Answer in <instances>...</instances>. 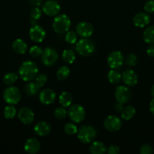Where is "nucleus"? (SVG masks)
Instances as JSON below:
<instances>
[{"label":"nucleus","mask_w":154,"mask_h":154,"mask_svg":"<svg viewBox=\"0 0 154 154\" xmlns=\"http://www.w3.org/2000/svg\"><path fill=\"white\" fill-rule=\"evenodd\" d=\"M77 138L83 144H89L95 140L97 135V130L91 126H82L77 132Z\"/></svg>","instance_id":"obj_4"},{"label":"nucleus","mask_w":154,"mask_h":154,"mask_svg":"<svg viewBox=\"0 0 154 154\" xmlns=\"http://www.w3.org/2000/svg\"><path fill=\"white\" fill-rule=\"evenodd\" d=\"M125 62L123 54L119 51H114L109 54L107 57V64L111 69H118Z\"/></svg>","instance_id":"obj_9"},{"label":"nucleus","mask_w":154,"mask_h":154,"mask_svg":"<svg viewBox=\"0 0 154 154\" xmlns=\"http://www.w3.org/2000/svg\"><path fill=\"white\" fill-rule=\"evenodd\" d=\"M69 74H70V70H69V67H67L66 66H62L57 69L56 77H57V80L62 81L66 80L69 77Z\"/></svg>","instance_id":"obj_27"},{"label":"nucleus","mask_w":154,"mask_h":154,"mask_svg":"<svg viewBox=\"0 0 154 154\" xmlns=\"http://www.w3.org/2000/svg\"><path fill=\"white\" fill-rule=\"evenodd\" d=\"M18 78V75L14 72H8L5 74L3 78V82L8 86H11L14 84Z\"/></svg>","instance_id":"obj_29"},{"label":"nucleus","mask_w":154,"mask_h":154,"mask_svg":"<svg viewBox=\"0 0 154 154\" xmlns=\"http://www.w3.org/2000/svg\"><path fill=\"white\" fill-rule=\"evenodd\" d=\"M72 102V96L69 92L64 91L59 96V103L64 108H69Z\"/></svg>","instance_id":"obj_22"},{"label":"nucleus","mask_w":154,"mask_h":154,"mask_svg":"<svg viewBox=\"0 0 154 154\" xmlns=\"http://www.w3.org/2000/svg\"><path fill=\"white\" fill-rule=\"evenodd\" d=\"M42 11L49 17H55L60 11V5L55 0H48L42 5Z\"/></svg>","instance_id":"obj_12"},{"label":"nucleus","mask_w":154,"mask_h":154,"mask_svg":"<svg viewBox=\"0 0 154 154\" xmlns=\"http://www.w3.org/2000/svg\"><path fill=\"white\" fill-rule=\"evenodd\" d=\"M46 35V32L44 29V28L41 26L34 25L32 26L31 28L29 30V36L30 38L33 42L36 43H40L45 39Z\"/></svg>","instance_id":"obj_11"},{"label":"nucleus","mask_w":154,"mask_h":154,"mask_svg":"<svg viewBox=\"0 0 154 154\" xmlns=\"http://www.w3.org/2000/svg\"><path fill=\"white\" fill-rule=\"evenodd\" d=\"M3 99L8 105H17L21 99V93L17 87L11 86L3 92Z\"/></svg>","instance_id":"obj_6"},{"label":"nucleus","mask_w":154,"mask_h":154,"mask_svg":"<svg viewBox=\"0 0 154 154\" xmlns=\"http://www.w3.org/2000/svg\"><path fill=\"white\" fill-rule=\"evenodd\" d=\"M63 60L67 64H72L75 60V54L73 51L70 49H66L62 54Z\"/></svg>","instance_id":"obj_28"},{"label":"nucleus","mask_w":154,"mask_h":154,"mask_svg":"<svg viewBox=\"0 0 154 154\" xmlns=\"http://www.w3.org/2000/svg\"><path fill=\"white\" fill-rule=\"evenodd\" d=\"M150 93H151V96H152V97L154 98V85H152V88H151Z\"/></svg>","instance_id":"obj_46"},{"label":"nucleus","mask_w":154,"mask_h":154,"mask_svg":"<svg viewBox=\"0 0 154 154\" xmlns=\"http://www.w3.org/2000/svg\"><path fill=\"white\" fill-rule=\"evenodd\" d=\"M95 43L88 38H82L75 45V50L82 57H90L95 53Z\"/></svg>","instance_id":"obj_3"},{"label":"nucleus","mask_w":154,"mask_h":154,"mask_svg":"<svg viewBox=\"0 0 154 154\" xmlns=\"http://www.w3.org/2000/svg\"><path fill=\"white\" fill-rule=\"evenodd\" d=\"M11 47L13 51L18 54H24L28 49L27 43L21 38L15 39L12 43Z\"/></svg>","instance_id":"obj_20"},{"label":"nucleus","mask_w":154,"mask_h":154,"mask_svg":"<svg viewBox=\"0 0 154 154\" xmlns=\"http://www.w3.org/2000/svg\"><path fill=\"white\" fill-rule=\"evenodd\" d=\"M51 131V126L48 122L39 121L36 123L34 126V132L40 137L47 136Z\"/></svg>","instance_id":"obj_19"},{"label":"nucleus","mask_w":154,"mask_h":154,"mask_svg":"<svg viewBox=\"0 0 154 154\" xmlns=\"http://www.w3.org/2000/svg\"><path fill=\"white\" fill-rule=\"evenodd\" d=\"M125 63L128 66H135L137 63V57L135 54H129L125 58Z\"/></svg>","instance_id":"obj_36"},{"label":"nucleus","mask_w":154,"mask_h":154,"mask_svg":"<svg viewBox=\"0 0 154 154\" xmlns=\"http://www.w3.org/2000/svg\"><path fill=\"white\" fill-rule=\"evenodd\" d=\"M76 33L82 38H89L94 32V26L87 21H82L75 27Z\"/></svg>","instance_id":"obj_14"},{"label":"nucleus","mask_w":154,"mask_h":154,"mask_svg":"<svg viewBox=\"0 0 154 154\" xmlns=\"http://www.w3.org/2000/svg\"><path fill=\"white\" fill-rule=\"evenodd\" d=\"M107 78L110 84L116 85V84H119L122 81V75L116 69H111L107 74Z\"/></svg>","instance_id":"obj_23"},{"label":"nucleus","mask_w":154,"mask_h":154,"mask_svg":"<svg viewBox=\"0 0 154 154\" xmlns=\"http://www.w3.org/2000/svg\"><path fill=\"white\" fill-rule=\"evenodd\" d=\"M30 17L38 20L41 18L42 15V10H41L39 7H33V8L30 11Z\"/></svg>","instance_id":"obj_37"},{"label":"nucleus","mask_w":154,"mask_h":154,"mask_svg":"<svg viewBox=\"0 0 154 154\" xmlns=\"http://www.w3.org/2000/svg\"><path fill=\"white\" fill-rule=\"evenodd\" d=\"M67 115V111L64 107H58L54 111V116L57 120H63Z\"/></svg>","instance_id":"obj_33"},{"label":"nucleus","mask_w":154,"mask_h":154,"mask_svg":"<svg viewBox=\"0 0 154 154\" xmlns=\"http://www.w3.org/2000/svg\"><path fill=\"white\" fill-rule=\"evenodd\" d=\"M136 114V109L131 105L125 107L121 111V117L124 120H130L134 117Z\"/></svg>","instance_id":"obj_24"},{"label":"nucleus","mask_w":154,"mask_h":154,"mask_svg":"<svg viewBox=\"0 0 154 154\" xmlns=\"http://www.w3.org/2000/svg\"><path fill=\"white\" fill-rule=\"evenodd\" d=\"M47 81H48V77H47V75H45V74L43 73L37 75V76L35 78V82L36 83V84H37L40 88L41 87H44V86L46 84Z\"/></svg>","instance_id":"obj_34"},{"label":"nucleus","mask_w":154,"mask_h":154,"mask_svg":"<svg viewBox=\"0 0 154 154\" xmlns=\"http://www.w3.org/2000/svg\"><path fill=\"white\" fill-rule=\"evenodd\" d=\"M114 109H115V111H116V112L121 113L122 110L123 109V106H122V104L117 102V103H116V105H115Z\"/></svg>","instance_id":"obj_43"},{"label":"nucleus","mask_w":154,"mask_h":154,"mask_svg":"<svg viewBox=\"0 0 154 154\" xmlns=\"http://www.w3.org/2000/svg\"><path fill=\"white\" fill-rule=\"evenodd\" d=\"M39 73V68L35 62L27 60L21 63L19 67L18 74L23 81L26 82L33 81Z\"/></svg>","instance_id":"obj_1"},{"label":"nucleus","mask_w":154,"mask_h":154,"mask_svg":"<svg viewBox=\"0 0 154 154\" xmlns=\"http://www.w3.org/2000/svg\"><path fill=\"white\" fill-rule=\"evenodd\" d=\"M114 96L117 102L122 104V105L128 103L132 97L131 90L127 86L123 85L116 87L115 90Z\"/></svg>","instance_id":"obj_8"},{"label":"nucleus","mask_w":154,"mask_h":154,"mask_svg":"<svg viewBox=\"0 0 154 154\" xmlns=\"http://www.w3.org/2000/svg\"><path fill=\"white\" fill-rule=\"evenodd\" d=\"M63 131L68 135H74L78 132L77 126L72 123H67L63 127Z\"/></svg>","instance_id":"obj_32"},{"label":"nucleus","mask_w":154,"mask_h":154,"mask_svg":"<svg viewBox=\"0 0 154 154\" xmlns=\"http://www.w3.org/2000/svg\"><path fill=\"white\" fill-rule=\"evenodd\" d=\"M77 40H78V36H77V33L75 32L72 31V30H68L65 33V41L68 44L73 45V44L76 43Z\"/></svg>","instance_id":"obj_31"},{"label":"nucleus","mask_w":154,"mask_h":154,"mask_svg":"<svg viewBox=\"0 0 154 154\" xmlns=\"http://www.w3.org/2000/svg\"><path fill=\"white\" fill-rule=\"evenodd\" d=\"M144 8L145 11L147 13H152L154 12V1L153 0H149L146 2L144 5Z\"/></svg>","instance_id":"obj_39"},{"label":"nucleus","mask_w":154,"mask_h":154,"mask_svg":"<svg viewBox=\"0 0 154 154\" xmlns=\"http://www.w3.org/2000/svg\"><path fill=\"white\" fill-rule=\"evenodd\" d=\"M143 40L149 45H154V26L145 29L143 33Z\"/></svg>","instance_id":"obj_25"},{"label":"nucleus","mask_w":154,"mask_h":154,"mask_svg":"<svg viewBox=\"0 0 154 154\" xmlns=\"http://www.w3.org/2000/svg\"><path fill=\"white\" fill-rule=\"evenodd\" d=\"M17 115V109L12 105H9L6 106L4 109V116L8 120H11L14 118Z\"/></svg>","instance_id":"obj_30"},{"label":"nucleus","mask_w":154,"mask_h":154,"mask_svg":"<svg viewBox=\"0 0 154 154\" xmlns=\"http://www.w3.org/2000/svg\"><path fill=\"white\" fill-rule=\"evenodd\" d=\"M29 2L33 7H39L42 4V0H29Z\"/></svg>","instance_id":"obj_42"},{"label":"nucleus","mask_w":154,"mask_h":154,"mask_svg":"<svg viewBox=\"0 0 154 154\" xmlns=\"http://www.w3.org/2000/svg\"><path fill=\"white\" fill-rule=\"evenodd\" d=\"M58 54L52 48H46L43 50L41 55V61L45 66H52L58 60Z\"/></svg>","instance_id":"obj_7"},{"label":"nucleus","mask_w":154,"mask_h":154,"mask_svg":"<svg viewBox=\"0 0 154 154\" xmlns=\"http://www.w3.org/2000/svg\"><path fill=\"white\" fill-rule=\"evenodd\" d=\"M43 52V50L40 48L38 45H34V46H32L30 48L29 53H30V55L33 57H40L42 54Z\"/></svg>","instance_id":"obj_35"},{"label":"nucleus","mask_w":154,"mask_h":154,"mask_svg":"<svg viewBox=\"0 0 154 154\" xmlns=\"http://www.w3.org/2000/svg\"><path fill=\"white\" fill-rule=\"evenodd\" d=\"M150 22V17L144 12H139L133 17V23L135 26L143 28L146 26Z\"/></svg>","instance_id":"obj_18"},{"label":"nucleus","mask_w":154,"mask_h":154,"mask_svg":"<svg viewBox=\"0 0 154 154\" xmlns=\"http://www.w3.org/2000/svg\"><path fill=\"white\" fill-rule=\"evenodd\" d=\"M149 111L152 113V115L154 116V98L151 100L150 103H149Z\"/></svg>","instance_id":"obj_44"},{"label":"nucleus","mask_w":154,"mask_h":154,"mask_svg":"<svg viewBox=\"0 0 154 154\" xmlns=\"http://www.w3.org/2000/svg\"><path fill=\"white\" fill-rule=\"evenodd\" d=\"M140 154H152L153 153V148L149 144H143L140 148Z\"/></svg>","instance_id":"obj_38"},{"label":"nucleus","mask_w":154,"mask_h":154,"mask_svg":"<svg viewBox=\"0 0 154 154\" xmlns=\"http://www.w3.org/2000/svg\"><path fill=\"white\" fill-rule=\"evenodd\" d=\"M67 115L73 123H80L85 118V110L79 104H74L68 108Z\"/></svg>","instance_id":"obj_5"},{"label":"nucleus","mask_w":154,"mask_h":154,"mask_svg":"<svg viewBox=\"0 0 154 154\" xmlns=\"http://www.w3.org/2000/svg\"><path fill=\"white\" fill-rule=\"evenodd\" d=\"M36 20H34V19H30V23L32 24V26H34V25H36L37 24V22H36Z\"/></svg>","instance_id":"obj_45"},{"label":"nucleus","mask_w":154,"mask_h":154,"mask_svg":"<svg viewBox=\"0 0 154 154\" xmlns=\"http://www.w3.org/2000/svg\"><path fill=\"white\" fill-rule=\"evenodd\" d=\"M107 152L109 154H118L120 152V148L116 144H112L107 149Z\"/></svg>","instance_id":"obj_40"},{"label":"nucleus","mask_w":154,"mask_h":154,"mask_svg":"<svg viewBox=\"0 0 154 154\" xmlns=\"http://www.w3.org/2000/svg\"><path fill=\"white\" fill-rule=\"evenodd\" d=\"M24 150L29 154H36L40 150L41 144L39 140L35 138H30L26 141L24 145Z\"/></svg>","instance_id":"obj_16"},{"label":"nucleus","mask_w":154,"mask_h":154,"mask_svg":"<svg viewBox=\"0 0 154 154\" xmlns=\"http://www.w3.org/2000/svg\"><path fill=\"white\" fill-rule=\"evenodd\" d=\"M18 117L23 124L30 125L34 121L35 115L33 111L30 108L23 107L18 111Z\"/></svg>","instance_id":"obj_13"},{"label":"nucleus","mask_w":154,"mask_h":154,"mask_svg":"<svg viewBox=\"0 0 154 154\" xmlns=\"http://www.w3.org/2000/svg\"><path fill=\"white\" fill-rule=\"evenodd\" d=\"M40 87L36 84V82H30L26 85L25 87V93L27 96H33L38 94L39 92Z\"/></svg>","instance_id":"obj_26"},{"label":"nucleus","mask_w":154,"mask_h":154,"mask_svg":"<svg viewBox=\"0 0 154 154\" xmlns=\"http://www.w3.org/2000/svg\"><path fill=\"white\" fill-rule=\"evenodd\" d=\"M39 101L45 105H49L54 102L56 99V93L53 90L50 88L44 89L39 93Z\"/></svg>","instance_id":"obj_15"},{"label":"nucleus","mask_w":154,"mask_h":154,"mask_svg":"<svg viewBox=\"0 0 154 154\" xmlns=\"http://www.w3.org/2000/svg\"><path fill=\"white\" fill-rule=\"evenodd\" d=\"M71 26V20L66 14H57L54 17L52 22V27L54 31L57 34L66 33L69 29Z\"/></svg>","instance_id":"obj_2"},{"label":"nucleus","mask_w":154,"mask_h":154,"mask_svg":"<svg viewBox=\"0 0 154 154\" xmlns=\"http://www.w3.org/2000/svg\"><path fill=\"white\" fill-rule=\"evenodd\" d=\"M122 120L116 115H109L104 121V126L108 132H118L122 127Z\"/></svg>","instance_id":"obj_10"},{"label":"nucleus","mask_w":154,"mask_h":154,"mask_svg":"<svg viewBox=\"0 0 154 154\" xmlns=\"http://www.w3.org/2000/svg\"><path fill=\"white\" fill-rule=\"evenodd\" d=\"M89 151L91 154H104L107 152V147L101 141H92L89 147Z\"/></svg>","instance_id":"obj_21"},{"label":"nucleus","mask_w":154,"mask_h":154,"mask_svg":"<svg viewBox=\"0 0 154 154\" xmlns=\"http://www.w3.org/2000/svg\"><path fill=\"white\" fill-rule=\"evenodd\" d=\"M122 81L127 87H134L137 84L138 78L135 72L128 69L125 71L122 75Z\"/></svg>","instance_id":"obj_17"},{"label":"nucleus","mask_w":154,"mask_h":154,"mask_svg":"<svg viewBox=\"0 0 154 154\" xmlns=\"http://www.w3.org/2000/svg\"><path fill=\"white\" fill-rule=\"evenodd\" d=\"M146 54L149 57H154V45H149L146 49Z\"/></svg>","instance_id":"obj_41"}]
</instances>
